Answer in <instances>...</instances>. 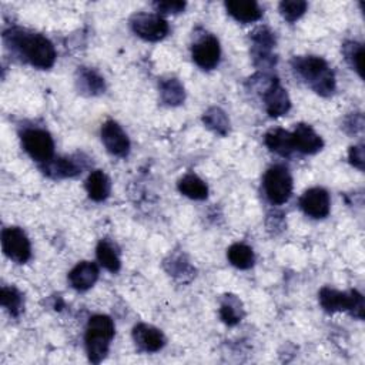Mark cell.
Returning a JSON list of instances; mask_svg holds the SVG:
<instances>
[{
    "label": "cell",
    "mask_w": 365,
    "mask_h": 365,
    "mask_svg": "<svg viewBox=\"0 0 365 365\" xmlns=\"http://www.w3.org/2000/svg\"><path fill=\"white\" fill-rule=\"evenodd\" d=\"M113 336L114 324L110 317L98 314L88 319L86 328V351L93 364H98L106 358Z\"/></svg>",
    "instance_id": "obj_3"
},
{
    "label": "cell",
    "mask_w": 365,
    "mask_h": 365,
    "mask_svg": "<svg viewBox=\"0 0 365 365\" xmlns=\"http://www.w3.org/2000/svg\"><path fill=\"white\" fill-rule=\"evenodd\" d=\"M227 11L241 23H252L261 19L262 9L257 1L251 0H230L225 3Z\"/></svg>",
    "instance_id": "obj_18"
},
{
    "label": "cell",
    "mask_w": 365,
    "mask_h": 365,
    "mask_svg": "<svg viewBox=\"0 0 365 365\" xmlns=\"http://www.w3.org/2000/svg\"><path fill=\"white\" fill-rule=\"evenodd\" d=\"M264 191L269 202L284 204L292 194V177L287 167L275 164L264 175Z\"/></svg>",
    "instance_id": "obj_5"
},
{
    "label": "cell",
    "mask_w": 365,
    "mask_h": 365,
    "mask_svg": "<svg viewBox=\"0 0 365 365\" xmlns=\"http://www.w3.org/2000/svg\"><path fill=\"white\" fill-rule=\"evenodd\" d=\"M133 339L137 346L145 352H157L165 344L163 332L148 324L135 325L133 329Z\"/></svg>",
    "instance_id": "obj_14"
},
{
    "label": "cell",
    "mask_w": 365,
    "mask_h": 365,
    "mask_svg": "<svg viewBox=\"0 0 365 365\" xmlns=\"http://www.w3.org/2000/svg\"><path fill=\"white\" fill-rule=\"evenodd\" d=\"M192 60L204 70L214 68L220 61V43L211 34H204L192 44Z\"/></svg>",
    "instance_id": "obj_9"
},
{
    "label": "cell",
    "mask_w": 365,
    "mask_h": 365,
    "mask_svg": "<svg viewBox=\"0 0 365 365\" xmlns=\"http://www.w3.org/2000/svg\"><path fill=\"white\" fill-rule=\"evenodd\" d=\"M130 23L133 31L147 41H158L168 33V23L160 14L137 13Z\"/></svg>",
    "instance_id": "obj_7"
},
{
    "label": "cell",
    "mask_w": 365,
    "mask_h": 365,
    "mask_svg": "<svg viewBox=\"0 0 365 365\" xmlns=\"http://www.w3.org/2000/svg\"><path fill=\"white\" fill-rule=\"evenodd\" d=\"M294 150L304 154H315L324 147L322 138L308 124H298L291 133Z\"/></svg>",
    "instance_id": "obj_13"
},
{
    "label": "cell",
    "mask_w": 365,
    "mask_h": 365,
    "mask_svg": "<svg viewBox=\"0 0 365 365\" xmlns=\"http://www.w3.org/2000/svg\"><path fill=\"white\" fill-rule=\"evenodd\" d=\"M161 100L168 106H178L184 101L185 93L182 84L177 78H167L160 83Z\"/></svg>",
    "instance_id": "obj_24"
},
{
    "label": "cell",
    "mask_w": 365,
    "mask_h": 365,
    "mask_svg": "<svg viewBox=\"0 0 365 365\" xmlns=\"http://www.w3.org/2000/svg\"><path fill=\"white\" fill-rule=\"evenodd\" d=\"M202 121L210 130H212L214 133H217L220 135H225L228 133L230 120H228L225 111H222L220 107L208 108L202 115Z\"/></svg>",
    "instance_id": "obj_26"
},
{
    "label": "cell",
    "mask_w": 365,
    "mask_h": 365,
    "mask_svg": "<svg viewBox=\"0 0 365 365\" xmlns=\"http://www.w3.org/2000/svg\"><path fill=\"white\" fill-rule=\"evenodd\" d=\"M77 87L86 94H100L104 91V80L94 70L81 67L77 71Z\"/></svg>",
    "instance_id": "obj_21"
},
{
    "label": "cell",
    "mask_w": 365,
    "mask_h": 365,
    "mask_svg": "<svg viewBox=\"0 0 365 365\" xmlns=\"http://www.w3.org/2000/svg\"><path fill=\"white\" fill-rule=\"evenodd\" d=\"M101 141L107 151L117 157H125L130 151V140L114 120H107L101 127Z\"/></svg>",
    "instance_id": "obj_10"
},
{
    "label": "cell",
    "mask_w": 365,
    "mask_h": 365,
    "mask_svg": "<svg viewBox=\"0 0 365 365\" xmlns=\"http://www.w3.org/2000/svg\"><path fill=\"white\" fill-rule=\"evenodd\" d=\"M307 10V1L302 0H285L279 3V11L287 21L298 20Z\"/></svg>",
    "instance_id": "obj_30"
},
{
    "label": "cell",
    "mask_w": 365,
    "mask_h": 365,
    "mask_svg": "<svg viewBox=\"0 0 365 365\" xmlns=\"http://www.w3.org/2000/svg\"><path fill=\"white\" fill-rule=\"evenodd\" d=\"M178 190L181 194L192 200H204L208 195L207 184L195 174H185L178 181Z\"/></svg>",
    "instance_id": "obj_22"
},
{
    "label": "cell",
    "mask_w": 365,
    "mask_h": 365,
    "mask_svg": "<svg viewBox=\"0 0 365 365\" xmlns=\"http://www.w3.org/2000/svg\"><path fill=\"white\" fill-rule=\"evenodd\" d=\"M1 247L4 254L17 264L29 261L31 255L30 241L19 227H7L1 232Z\"/></svg>",
    "instance_id": "obj_8"
},
{
    "label": "cell",
    "mask_w": 365,
    "mask_h": 365,
    "mask_svg": "<svg viewBox=\"0 0 365 365\" xmlns=\"http://www.w3.org/2000/svg\"><path fill=\"white\" fill-rule=\"evenodd\" d=\"M264 141H265V145L282 155V157H288L291 155V153L294 151V145H292V135L289 131L287 130H282V128H274V130H269L265 137H264Z\"/></svg>",
    "instance_id": "obj_20"
},
{
    "label": "cell",
    "mask_w": 365,
    "mask_h": 365,
    "mask_svg": "<svg viewBox=\"0 0 365 365\" xmlns=\"http://www.w3.org/2000/svg\"><path fill=\"white\" fill-rule=\"evenodd\" d=\"M0 302L1 305L14 317H17L24 305L21 292L14 287H3L0 291Z\"/></svg>",
    "instance_id": "obj_28"
},
{
    "label": "cell",
    "mask_w": 365,
    "mask_h": 365,
    "mask_svg": "<svg viewBox=\"0 0 365 365\" xmlns=\"http://www.w3.org/2000/svg\"><path fill=\"white\" fill-rule=\"evenodd\" d=\"M291 66L298 77H301L315 93L329 96L335 90V77L327 61L317 56L294 57Z\"/></svg>",
    "instance_id": "obj_2"
},
{
    "label": "cell",
    "mask_w": 365,
    "mask_h": 365,
    "mask_svg": "<svg viewBox=\"0 0 365 365\" xmlns=\"http://www.w3.org/2000/svg\"><path fill=\"white\" fill-rule=\"evenodd\" d=\"M227 257H228L230 262L240 269H248L254 264V252H252L251 247H248L242 242L232 244L227 251Z\"/></svg>",
    "instance_id": "obj_23"
},
{
    "label": "cell",
    "mask_w": 365,
    "mask_h": 365,
    "mask_svg": "<svg viewBox=\"0 0 365 365\" xmlns=\"http://www.w3.org/2000/svg\"><path fill=\"white\" fill-rule=\"evenodd\" d=\"M329 194L321 187H312L307 190L299 198V207L312 218H324L329 212Z\"/></svg>",
    "instance_id": "obj_12"
},
{
    "label": "cell",
    "mask_w": 365,
    "mask_h": 365,
    "mask_svg": "<svg viewBox=\"0 0 365 365\" xmlns=\"http://www.w3.org/2000/svg\"><path fill=\"white\" fill-rule=\"evenodd\" d=\"M21 143L29 155L38 163H47L54 155V141L46 130L29 128L23 131Z\"/></svg>",
    "instance_id": "obj_6"
},
{
    "label": "cell",
    "mask_w": 365,
    "mask_h": 365,
    "mask_svg": "<svg viewBox=\"0 0 365 365\" xmlns=\"http://www.w3.org/2000/svg\"><path fill=\"white\" fill-rule=\"evenodd\" d=\"M97 259L98 262L110 272H117L121 267L120 258L117 251L114 250V247L107 241V240H101L97 245Z\"/></svg>",
    "instance_id": "obj_27"
},
{
    "label": "cell",
    "mask_w": 365,
    "mask_h": 365,
    "mask_svg": "<svg viewBox=\"0 0 365 365\" xmlns=\"http://www.w3.org/2000/svg\"><path fill=\"white\" fill-rule=\"evenodd\" d=\"M364 145L362 144H358V145H352L348 151V160L349 163L356 167L358 170H364Z\"/></svg>",
    "instance_id": "obj_32"
},
{
    "label": "cell",
    "mask_w": 365,
    "mask_h": 365,
    "mask_svg": "<svg viewBox=\"0 0 365 365\" xmlns=\"http://www.w3.org/2000/svg\"><path fill=\"white\" fill-rule=\"evenodd\" d=\"M319 304L327 312L348 311L352 317L364 318V297L356 291H336L329 287H324L319 291Z\"/></svg>",
    "instance_id": "obj_4"
},
{
    "label": "cell",
    "mask_w": 365,
    "mask_h": 365,
    "mask_svg": "<svg viewBox=\"0 0 365 365\" xmlns=\"http://www.w3.org/2000/svg\"><path fill=\"white\" fill-rule=\"evenodd\" d=\"M4 40L37 68H50L56 61L53 43L41 34L29 33L21 29H10L4 31Z\"/></svg>",
    "instance_id": "obj_1"
},
{
    "label": "cell",
    "mask_w": 365,
    "mask_h": 365,
    "mask_svg": "<svg viewBox=\"0 0 365 365\" xmlns=\"http://www.w3.org/2000/svg\"><path fill=\"white\" fill-rule=\"evenodd\" d=\"M251 38H252V46H254L252 53H254L255 63L258 60H261L262 66L272 64L274 60H272L271 50L275 46L274 33L267 27H258L252 31Z\"/></svg>",
    "instance_id": "obj_15"
},
{
    "label": "cell",
    "mask_w": 365,
    "mask_h": 365,
    "mask_svg": "<svg viewBox=\"0 0 365 365\" xmlns=\"http://www.w3.org/2000/svg\"><path fill=\"white\" fill-rule=\"evenodd\" d=\"M244 309L241 301L235 295H225L220 308L221 319L228 325H235L241 321Z\"/></svg>",
    "instance_id": "obj_25"
},
{
    "label": "cell",
    "mask_w": 365,
    "mask_h": 365,
    "mask_svg": "<svg viewBox=\"0 0 365 365\" xmlns=\"http://www.w3.org/2000/svg\"><path fill=\"white\" fill-rule=\"evenodd\" d=\"M345 60L351 64V67L359 74V77H364L362 71V57H364V47L361 43L356 41H346L342 47Z\"/></svg>",
    "instance_id": "obj_29"
},
{
    "label": "cell",
    "mask_w": 365,
    "mask_h": 365,
    "mask_svg": "<svg viewBox=\"0 0 365 365\" xmlns=\"http://www.w3.org/2000/svg\"><path fill=\"white\" fill-rule=\"evenodd\" d=\"M154 7L160 13H167V14L173 13V14H175V13H180L185 9V3L184 1H155Z\"/></svg>",
    "instance_id": "obj_31"
},
{
    "label": "cell",
    "mask_w": 365,
    "mask_h": 365,
    "mask_svg": "<svg viewBox=\"0 0 365 365\" xmlns=\"http://www.w3.org/2000/svg\"><path fill=\"white\" fill-rule=\"evenodd\" d=\"M98 278V268L94 262L81 261L68 274V282L78 291L91 288Z\"/></svg>",
    "instance_id": "obj_16"
},
{
    "label": "cell",
    "mask_w": 365,
    "mask_h": 365,
    "mask_svg": "<svg viewBox=\"0 0 365 365\" xmlns=\"http://www.w3.org/2000/svg\"><path fill=\"white\" fill-rule=\"evenodd\" d=\"M265 110L271 117H279L288 113L291 101L287 90L281 86L278 78H272L262 93Z\"/></svg>",
    "instance_id": "obj_11"
},
{
    "label": "cell",
    "mask_w": 365,
    "mask_h": 365,
    "mask_svg": "<svg viewBox=\"0 0 365 365\" xmlns=\"http://www.w3.org/2000/svg\"><path fill=\"white\" fill-rule=\"evenodd\" d=\"M83 160L74 158V157H58L51 158L50 161L44 163V173L53 178H66V177H74L83 170Z\"/></svg>",
    "instance_id": "obj_17"
},
{
    "label": "cell",
    "mask_w": 365,
    "mask_h": 365,
    "mask_svg": "<svg viewBox=\"0 0 365 365\" xmlns=\"http://www.w3.org/2000/svg\"><path fill=\"white\" fill-rule=\"evenodd\" d=\"M86 190L91 200L104 201L111 191V182L107 174L101 170H94L86 180Z\"/></svg>",
    "instance_id": "obj_19"
}]
</instances>
